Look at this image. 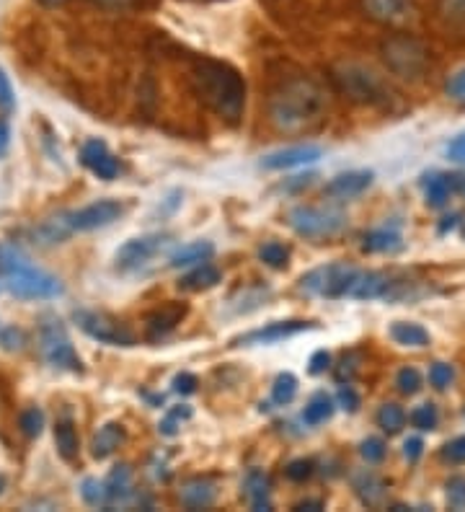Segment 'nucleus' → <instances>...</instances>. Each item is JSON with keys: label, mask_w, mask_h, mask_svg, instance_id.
Instances as JSON below:
<instances>
[{"label": "nucleus", "mask_w": 465, "mask_h": 512, "mask_svg": "<svg viewBox=\"0 0 465 512\" xmlns=\"http://www.w3.org/2000/svg\"><path fill=\"white\" fill-rule=\"evenodd\" d=\"M106 487V507H122L132 502L135 497V487H132V469L127 463L114 466L112 474L104 479Z\"/></svg>", "instance_id": "aec40b11"}, {"label": "nucleus", "mask_w": 465, "mask_h": 512, "mask_svg": "<svg viewBox=\"0 0 465 512\" xmlns=\"http://www.w3.org/2000/svg\"><path fill=\"white\" fill-rule=\"evenodd\" d=\"M323 158V148L318 145H292V148H282L277 153L264 156L261 166L267 171H287L300 169V166H310Z\"/></svg>", "instance_id": "4468645a"}, {"label": "nucleus", "mask_w": 465, "mask_h": 512, "mask_svg": "<svg viewBox=\"0 0 465 512\" xmlns=\"http://www.w3.org/2000/svg\"><path fill=\"white\" fill-rule=\"evenodd\" d=\"M212 254H215V246L210 241H194V244L181 246V249H176L174 254L168 256V267H197L202 262H210Z\"/></svg>", "instance_id": "a878e982"}, {"label": "nucleus", "mask_w": 465, "mask_h": 512, "mask_svg": "<svg viewBox=\"0 0 465 512\" xmlns=\"http://www.w3.org/2000/svg\"><path fill=\"white\" fill-rule=\"evenodd\" d=\"M326 112V94L308 75L282 78L269 94V119L282 132H303L318 125Z\"/></svg>", "instance_id": "f03ea898"}, {"label": "nucleus", "mask_w": 465, "mask_h": 512, "mask_svg": "<svg viewBox=\"0 0 465 512\" xmlns=\"http://www.w3.org/2000/svg\"><path fill=\"white\" fill-rule=\"evenodd\" d=\"M375 422H378V427L385 432V435H398V432L406 427V412H403L398 404H383L378 409Z\"/></svg>", "instance_id": "2f4dec72"}, {"label": "nucleus", "mask_w": 465, "mask_h": 512, "mask_svg": "<svg viewBox=\"0 0 465 512\" xmlns=\"http://www.w3.org/2000/svg\"><path fill=\"white\" fill-rule=\"evenodd\" d=\"M197 386H199V381L194 373H179L174 378V391L181 396H192L194 391H197Z\"/></svg>", "instance_id": "8fccbe9b"}, {"label": "nucleus", "mask_w": 465, "mask_h": 512, "mask_svg": "<svg viewBox=\"0 0 465 512\" xmlns=\"http://www.w3.org/2000/svg\"><path fill=\"white\" fill-rule=\"evenodd\" d=\"M223 282V272L210 262H202L192 269V272H186L184 277L179 280V288L186 290V293H202V290H212L217 288Z\"/></svg>", "instance_id": "b1692460"}, {"label": "nucleus", "mask_w": 465, "mask_h": 512, "mask_svg": "<svg viewBox=\"0 0 465 512\" xmlns=\"http://www.w3.org/2000/svg\"><path fill=\"white\" fill-rule=\"evenodd\" d=\"M75 321L96 342L112 347H135V331L104 311H75Z\"/></svg>", "instance_id": "9d476101"}, {"label": "nucleus", "mask_w": 465, "mask_h": 512, "mask_svg": "<svg viewBox=\"0 0 465 512\" xmlns=\"http://www.w3.org/2000/svg\"><path fill=\"white\" fill-rule=\"evenodd\" d=\"M455 381V370L450 363H434L432 368H429V386L434 388V391H447V388L453 386Z\"/></svg>", "instance_id": "4c0bfd02"}, {"label": "nucleus", "mask_w": 465, "mask_h": 512, "mask_svg": "<svg viewBox=\"0 0 465 512\" xmlns=\"http://www.w3.org/2000/svg\"><path fill=\"white\" fill-rule=\"evenodd\" d=\"M0 285L21 300H52L65 293L55 275L39 269L13 244H0Z\"/></svg>", "instance_id": "7ed1b4c3"}, {"label": "nucleus", "mask_w": 465, "mask_h": 512, "mask_svg": "<svg viewBox=\"0 0 465 512\" xmlns=\"http://www.w3.org/2000/svg\"><path fill=\"white\" fill-rule=\"evenodd\" d=\"M445 94L450 96V101H453V104H458V107H465V68L455 70V73L447 78Z\"/></svg>", "instance_id": "37998d69"}, {"label": "nucleus", "mask_w": 465, "mask_h": 512, "mask_svg": "<svg viewBox=\"0 0 465 512\" xmlns=\"http://www.w3.org/2000/svg\"><path fill=\"white\" fill-rule=\"evenodd\" d=\"M171 246V236L166 233H148V236L130 238L127 244L119 246L117 256H114V264H117L119 272H137L143 269L145 264H150L158 254Z\"/></svg>", "instance_id": "9b49d317"}, {"label": "nucleus", "mask_w": 465, "mask_h": 512, "mask_svg": "<svg viewBox=\"0 0 465 512\" xmlns=\"http://www.w3.org/2000/svg\"><path fill=\"white\" fill-rule=\"evenodd\" d=\"M331 368V355L326 350H318L310 355L308 360V373L310 375H321Z\"/></svg>", "instance_id": "3c124183"}, {"label": "nucleus", "mask_w": 465, "mask_h": 512, "mask_svg": "<svg viewBox=\"0 0 465 512\" xmlns=\"http://www.w3.org/2000/svg\"><path fill=\"white\" fill-rule=\"evenodd\" d=\"M298 396V378L292 373H279L274 378V386H272V399L274 404L285 406L292 404V399Z\"/></svg>", "instance_id": "473e14b6"}, {"label": "nucleus", "mask_w": 465, "mask_h": 512, "mask_svg": "<svg viewBox=\"0 0 465 512\" xmlns=\"http://www.w3.org/2000/svg\"><path fill=\"white\" fill-rule=\"evenodd\" d=\"M391 339L401 347H429V342H432L429 331L414 321H396L391 326Z\"/></svg>", "instance_id": "bb28decb"}, {"label": "nucleus", "mask_w": 465, "mask_h": 512, "mask_svg": "<svg viewBox=\"0 0 465 512\" xmlns=\"http://www.w3.org/2000/svg\"><path fill=\"white\" fill-rule=\"evenodd\" d=\"M124 215V205L117 200H96L91 205L81 207V210H70V213H60L55 218L44 220L39 228H34V244L52 246L62 244L65 238L73 233H88L99 231L106 225L117 223Z\"/></svg>", "instance_id": "20e7f679"}, {"label": "nucleus", "mask_w": 465, "mask_h": 512, "mask_svg": "<svg viewBox=\"0 0 465 512\" xmlns=\"http://www.w3.org/2000/svg\"><path fill=\"white\" fill-rule=\"evenodd\" d=\"M447 505L453 510H465V476H450L445 484Z\"/></svg>", "instance_id": "a19ab883"}, {"label": "nucleus", "mask_w": 465, "mask_h": 512, "mask_svg": "<svg viewBox=\"0 0 465 512\" xmlns=\"http://www.w3.org/2000/svg\"><path fill=\"white\" fill-rule=\"evenodd\" d=\"M305 329H313L310 321H274V324H267L264 329H254L243 334V337L233 339V347H251V344H277V342H285V339L295 337L300 331Z\"/></svg>", "instance_id": "2eb2a0df"}, {"label": "nucleus", "mask_w": 465, "mask_h": 512, "mask_svg": "<svg viewBox=\"0 0 465 512\" xmlns=\"http://www.w3.org/2000/svg\"><path fill=\"white\" fill-rule=\"evenodd\" d=\"M458 220H460V215L458 213H453V215H447V218H442V223L437 225V231L440 233H447V231H453L455 225H458Z\"/></svg>", "instance_id": "6e6d98bb"}, {"label": "nucleus", "mask_w": 465, "mask_h": 512, "mask_svg": "<svg viewBox=\"0 0 465 512\" xmlns=\"http://www.w3.org/2000/svg\"><path fill=\"white\" fill-rule=\"evenodd\" d=\"M372 179H375L372 171H347V174H339L326 184V197L339 202L360 197L362 192H367L372 187Z\"/></svg>", "instance_id": "f3484780"}, {"label": "nucleus", "mask_w": 465, "mask_h": 512, "mask_svg": "<svg viewBox=\"0 0 465 512\" xmlns=\"http://www.w3.org/2000/svg\"><path fill=\"white\" fill-rule=\"evenodd\" d=\"M465 174H442V171H432L422 179L424 202L434 210H440L450 202L453 194H463Z\"/></svg>", "instance_id": "f8f14e48"}, {"label": "nucleus", "mask_w": 465, "mask_h": 512, "mask_svg": "<svg viewBox=\"0 0 465 512\" xmlns=\"http://www.w3.org/2000/svg\"><path fill=\"white\" fill-rule=\"evenodd\" d=\"M422 373L416 368H411V365H406V368L398 370L396 375V388H398V394L403 396H416L419 391H422Z\"/></svg>", "instance_id": "c9c22d12"}, {"label": "nucleus", "mask_w": 465, "mask_h": 512, "mask_svg": "<svg viewBox=\"0 0 465 512\" xmlns=\"http://www.w3.org/2000/svg\"><path fill=\"white\" fill-rule=\"evenodd\" d=\"M380 55H383L385 68L401 81H422L424 75L432 70V52L414 34L398 32L385 37L383 44H380Z\"/></svg>", "instance_id": "39448f33"}, {"label": "nucleus", "mask_w": 465, "mask_h": 512, "mask_svg": "<svg viewBox=\"0 0 465 512\" xmlns=\"http://www.w3.org/2000/svg\"><path fill=\"white\" fill-rule=\"evenodd\" d=\"M445 153H447V158H450V161L465 163V132H463V135H458V138H455V140H450V143H447Z\"/></svg>", "instance_id": "603ef678"}, {"label": "nucleus", "mask_w": 465, "mask_h": 512, "mask_svg": "<svg viewBox=\"0 0 465 512\" xmlns=\"http://www.w3.org/2000/svg\"><path fill=\"white\" fill-rule=\"evenodd\" d=\"M55 445L57 453H60L62 461H75L78 458V450H81V440H78V432L70 419H62L55 427Z\"/></svg>", "instance_id": "c85d7f7f"}, {"label": "nucleus", "mask_w": 465, "mask_h": 512, "mask_svg": "<svg viewBox=\"0 0 465 512\" xmlns=\"http://www.w3.org/2000/svg\"><path fill=\"white\" fill-rule=\"evenodd\" d=\"M287 223L298 236L303 238H331L347 228V218L339 210L331 207H310L298 205L292 207L287 215Z\"/></svg>", "instance_id": "6e6552de"}, {"label": "nucleus", "mask_w": 465, "mask_h": 512, "mask_svg": "<svg viewBox=\"0 0 465 512\" xmlns=\"http://www.w3.org/2000/svg\"><path fill=\"white\" fill-rule=\"evenodd\" d=\"M13 107H16V94H13L11 78L0 68V112L8 114L13 112Z\"/></svg>", "instance_id": "09e8293b"}, {"label": "nucleus", "mask_w": 465, "mask_h": 512, "mask_svg": "<svg viewBox=\"0 0 465 512\" xmlns=\"http://www.w3.org/2000/svg\"><path fill=\"white\" fill-rule=\"evenodd\" d=\"M8 145H11V127L6 119H0V158L8 153Z\"/></svg>", "instance_id": "5fc2aeb1"}, {"label": "nucleus", "mask_w": 465, "mask_h": 512, "mask_svg": "<svg viewBox=\"0 0 465 512\" xmlns=\"http://www.w3.org/2000/svg\"><path fill=\"white\" fill-rule=\"evenodd\" d=\"M393 288H396V282L385 275V272H360L357 280H354L349 298H357V300L388 298V295L393 293Z\"/></svg>", "instance_id": "412c9836"}, {"label": "nucleus", "mask_w": 465, "mask_h": 512, "mask_svg": "<svg viewBox=\"0 0 465 512\" xmlns=\"http://www.w3.org/2000/svg\"><path fill=\"white\" fill-rule=\"evenodd\" d=\"M37 3L44 8H60V6H65L68 0H37Z\"/></svg>", "instance_id": "13d9d810"}, {"label": "nucleus", "mask_w": 465, "mask_h": 512, "mask_svg": "<svg viewBox=\"0 0 465 512\" xmlns=\"http://www.w3.org/2000/svg\"><path fill=\"white\" fill-rule=\"evenodd\" d=\"M259 259L272 269H285L287 262H290V249L285 244H279V241H267L259 249Z\"/></svg>", "instance_id": "f704fd0d"}, {"label": "nucleus", "mask_w": 465, "mask_h": 512, "mask_svg": "<svg viewBox=\"0 0 465 512\" xmlns=\"http://www.w3.org/2000/svg\"><path fill=\"white\" fill-rule=\"evenodd\" d=\"M101 3H109V6H119V3H127V0H101Z\"/></svg>", "instance_id": "bf43d9fd"}, {"label": "nucleus", "mask_w": 465, "mask_h": 512, "mask_svg": "<svg viewBox=\"0 0 465 512\" xmlns=\"http://www.w3.org/2000/svg\"><path fill=\"white\" fill-rule=\"evenodd\" d=\"M81 163L91 171L93 176H99V179H104V182H112V179H117L119 174V161L109 153L104 140L99 138H91L83 143Z\"/></svg>", "instance_id": "dca6fc26"}, {"label": "nucleus", "mask_w": 465, "mask_h": 512, "mask_svg": "<svg viewBox=\"0 0 465 512\" xmlns=\"http://www.w3.org/2000/svg\"><path fill=\"white\" fill-rule=\"evenodd\" d=\"M184 316V303H168V306L158 308V311H153L148 319H145V337H148L150 342H158V339L168 337V334L184 321Z\"/></svg>", "instance_id": "a211bd4d"}, {"label": "nucleus", "mask_w": 465, "mask_h": 512, "mask_svg": "<svg viewBox=\"0 0 465 512\" xmlns=\"http://www.w3.org/2000/svg\"><path fill=\"white\" fill-rule=\"evenodd\" d=\"M336 412V404L326 391H318V394L310 396V401L303 409V422L310 427H318L323 422H329Z\"/></svg>", "instance_id": "cd10ccee"}, {"label": "nucleus", "mask_w": 465, "mask_h": 512, "mask_svg": "<svg viewBox=\"0 0 465 512\" xmlns=\"http://www.w3.org/2000/svg\"><path fill=\"white\" fill-rule=\"evenodd\" d=\"M19 427L21 432H24L26 438H39L44 430V412L39 409V406H29V409H24L19 417Z\"/></svg>", "instance_id": "e433bc0d"}, {"label": "nucleus", "mask_w": 465, "mask_h": 512, "mask_svg": "<svg viewBox=\"0 0 465 512\" xmlns=\"http://www.w3.org/2000/svg\"><path fill=\"white\" fill-rule=\"evenodd\" d=\"M0 347L8 352H16L24 347V331H19L16 326H3L0 329Z\"/></svg>", "instance_id": "de8ad7c7"}, {"label": "nucleus", "mask_w": 465, "mask_h": 512, "mask_svg": "<svg viewBox=\"0 0 465 512\" xmlns=\"http://www.w3.org/2000/svg\"><path fill=\"white\" fill-rule=\"evenodd\" d=\"M437 16L450 32L465 34V0H437Z\"/></svg>", "instance_id": "c756f323"}, {"label": "nucleus", "mask_w": 465, "mask_h": 512, "mask_svg": "<svg viewBox=\"0 0 465 512\" xmlns=\"http://www.w3.org/2000/svg\"><path fill=\"white\" fill-rule=\"evenodd\" d=\"M243 494H246L248 505L256 512L272 510V481L264 471L254 469L248 471L246 481H243Z\"/></svg>", "instance_id": "4be33fe9"}, {"label": "nucleus", "mask_w": 465, "mask_h": 512, "mask_svg": "<svg viewBox=\"0 0 465 512\" xmlns=\"http://www.w3.org/2000/svg\"><path fill=\"white\" fill-rule=\"evenodd\" d=\"M460 236L465 238V220H463V225H460Z\"/></svg>", "instance_id": "052dcab7"}, {"label": "nucleus", "mask_w": 465, "mask_h": 512, "mask_svg": "<svg viewBox=\"0 0 465 512\" xmlns=\"http://www.w3.org/2000/svg\"><path fill=\"white\" fill-rule=\"evenodd\" d=\"M189 417H192V409H189V406L186 404L174 406V409L168 412V417L161 422V432L163 435H168V438H174L176 432H179V422H184V419Z\"/></svg>", "instance_id": "79ce46f5"}, {"label": "nucleus", "mask_w": 465, "mask_h": 512, "mask_svg": "<svg viewBox=\"0 0 465 512\" xmlns=\"http://www.w3.org/2000/svg\"><path fill=\"white\" fill-rule=\"evenodd\" d=\"M463 417H465V412H463Z\"/></svg>", "instance_id": "e2e57ef3"}, {"label": "nucleus", "mask_w": 465, "mask_h": 512, "mask_svg": "<svg viewBox=\"0 0 465 512\" xmlns=\"http://www.w3.org/2000/svg\"><path fill=\"white\" fill-rule=\"evenodd\" d=\"M336 88H339L341 94L347 96L349 101L354 104H362V107H378V109H388L393 101V91L391 86L380 78V75L372 73L370 68L357 63H341L336 65L334 73Z\"/></svg>", "instance_id": "423d86ee"}, {"label": "nucleus", "mask_w": 465, "mask_h": 512, "mask_svg": "<svg viewBox=\"0 0 465 512\" xmlns=\"http://www.w3.org/2000/svg\"><path fill=\"white\" fill-rule=\"evenodd\" d=\"M463 194H465V184H463Z\"/></svg>", "instance_id": "680f3d73"}, {"label": "nucleus", "mask_w": 465, "mask_h": 512, "mask_svg": "<svg viewBox=\"0 0 465 512\" xmlns=\"http://www.w3.org/2000/svg\"><path fill=\"white\" fill-rule=\"evenodd\" d=\"M440 458L445 463H465V435L450 440V443L442 445Z\"/></svg>", "instance_id": "a18cd8bd"}, {"label": "nucleus", "mask_w": 465, "mask_h": 512, "mask_svg": "<svg viewBox=\"0 0 465 512\" xmlns=\"http://www.w3.org/2000/svg\"><path fill=\"white\" fill-rule=\"evenodd\" d=\"M354 489H357V494H360V500L365 502V505H378L385 494V481L378 479L372 471H362V474L354 479Z\"/></svg>", "instance_id": "7c9ffc66"}, {"label": "nucleus", "mask_w": 465, "mask_h": 512, "mask_svg": "<svg viewBox=\"0 0 465 512\" xmlns=\"http://www.w3.org/2000/svg\"><path fill=\"white\" fill-rule=\"evenodd\" d=\"M295 510H298V512L323 510V500H303V502H298V505H295Z\"/></svg>", "instance_id": "4d7b16f0"}, {"label": "nucleus", "mask_w": 465, "mask_h": 512, "mask_svg": "<svg viewBox=\"0 0 465 512\" xmlns=\"http://www.w3.org/2000/svg\"><path fill=\"white\" fill-rule=\"evenodd\" d=\"M403 249V236L393 228H375L362 236V251L365 254H396Z\"/></svg>", "instance_id": "393cba45"}, {"label": "nucleus", "mask_w": 465, "mask_h": 512, "mask_svg": "<svg viewBox=\"0 0 465 512\" xmlns=\"http://www.w3.org/2000/svg\"><path fill=\"white\" fill-rule=\"evenodd\" d=\"M39 344H42L44 360L57 370H68V373H83V360L81 355L75 352V347L70 344L68 331L60 321H50V324L42 326V334H39Z\"/></svg>", "instance_id": "1a4fd4ad"}, {"label": "nucleus", "mask_w": 465, "mask_h": 512, "mask_svg": "<svg viewBox=\"0 0 465 512\" xmlns=\"http://www.w3.org/2000/svg\"><path fill=\"white\" fill-rule=\"evenodd\" d=\"M409 422L416 427L419 432H432L437 430V422H440V412H437V406L434 404H419L414 412L409 414Z\"/></svg>", "instance_id": "72a5a7b5"}, {"label": "nucleus", "mask_w": 465, "mask_h": 512, "mask_svg": "<svg viewBox=\"0 0 465 512\" xmlns=\"http://www.w3.org/2000/svg\"><path fill=\"white\" fill-rule=\"evenodd\" d=\"M194 96L202 107L210 109L215 117H220L228 125H238L246 109V81L233 65L199 57L194 60L192 73H189Z\"/></svg>", "instance_id": "f257e3e1"}, {"label": "nucleus", "mask_w": 465, "mask_h": 512, "mask_svg": "<svg viewBox=\"0 0 465 512\" xmlns=\"http://www.w3.org/2000/svg\"><path fill=\"white\" fill-rule=\"evenodd\" d=\"M336 404H339L347 414H357L360 412L362 399H360V394H357V391H354V388L347 383V386L339 388V394H336Z\"/></svg>", "instance_id": "c03bdc74"}, {"label": "nucleus", "mask_w": 465, "mask_h": 512, "mask_svg": "<svg viewBox=\"0 0 465 512\" xmlns=\"http://www.w3.org/2000/svg\"><path fill=\"white\" fill-rule=\"evenodd\" d=\"M124 440H127V432H124V427L119 425V422H106V425L101 427L96 435H93L91 456L96 458V461H104V458L114 456V453L122 448Z\"/></svg>", "instance_id": "5701e85b"}, {"label": "nucleus", "mask_w": 465, "mask_h": 512, "mask_svg": "<svg viewBox=\"0 0 465 512\" xmlns=\"http://www.w3.org/2000/svg\"><path fill=\"white\" fill-rule=\"evenodd\" d=\"M385 443L380 438H367V440H362V445H360V456L365 458L367 463H380L385 458Z\"/></svg>", "instance_id": "49530a36"}, {"label": "nucleus", "mask_w": 465, "mask_h": 512, "mask_svg": "<svg viewBox=\"0 0 465 512\" xmlns=\"http://www.w3.org/2000/svg\"><path fill=\"white\" fill-rule=\"evenodd\" d=\"M424 453V440L422 438H409L406 443H403V456H406V461L409 463H416L419 458H422Z\"/></svg>", "instance_id": "864d4df0"}, {"label": "nucleus", "mask_w": 465, "mask_h": 512, "mask_svg": "<svg viewBox=\"0 0 465 512\" xmlns=\"http://www.w3.org/2000/svg\"><path fill=\"white\" fill-rule=\"evenodd\" d=\"M217 484L207 476H194V479L184 481L179 489V502L186 510H207L215 505Z\"/></svg>", "instance_id": "6ab92c4d"}, {"label": "nucleus", "mask_w": 465, "mask_h": 512, "mask_svg": "<svg viewBox=\"0 0 465 512\" xmlns=\"http://www.w3.org/2000/svg\"><path fill=\"white\" fill-rule=\"evenodd\" d=\"M313 474H316V463L310 461V458H295V461L287 463L285 469V476L290 481H295V484H303V481H308Z\"/></svg>", "instance_id": "ea45409f"}, {"label": "nucleus", "mask_w": 465, "mask_h": 512, "mask_svg": "<svg viewBox=\"0 0 465 512\" xmlns=\"http://www.w3.org/2000/svg\"><path fill=\"white\" fill-rule=\"evenodd\" d=\"M81 497L91 507H106V487L99 479H83Z\"/></svg>", "instance_id": "58836bf2"}, {"label": "nucleus", "mask_w": 465, "mask_h": 512, "mask_svg": "<svg viewBox=\"0 0 465 512\" xmlns=\"http://www.w3.org/2000/svg\"><path fill=\"white\" fill-rule=\"evenodd\" d=\"M357 275H360V269L347 262L326 264V267L310 269L308 275H303L300 290L308 295H316V298H344V295L352 293Z\"/></svg>", "instance_id": "0eeeda50"}, {"label": "nucleus", "mask_w": 465, "mask_h": 512, "mask_svg": "<svg viewBox=\"0 0 465 512\" xmlns=\"http://www.w3.org/2000/svg\"><path fill=\"white\" fill-rule=\"evenodd\" d=\"M362 11L375 24L401 26L414 16V0H362Z\"/></svg>", "instance_id": "ddd939ff"}]
</instances>
